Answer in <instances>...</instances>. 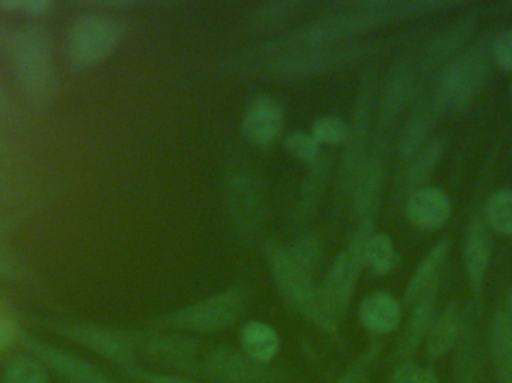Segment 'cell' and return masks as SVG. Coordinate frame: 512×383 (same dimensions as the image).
I'll use <instances>...</instances> for the list:
<instances>
[{
  "label": "cell",
  "mask_w": 512,
  "mask_h": 383,
  "mask_svg": "<svg viewBox=\"0 0 512 383\" xmlns=\"http://www.w3.org/2000/svg\"><path fill=\"white\" fill-rule=\"evenodd\" d=\"M454 3L424 2V0H367L352 3L348 9L322 15L310 21L307 26L285 35L276 36L270 41L261 42L237 54L228 66L231 74H245L259 68H267L276 60L292 54L304 53L315 48L345 44L355 36L372 32L394 21L427 14L436 9L450 8Z\"/></svg>",
  "instance_id": "cell-1"
},
{
  "label": "cell",
  "mask_w": 512,
  "mask_h": 383,
  "mask_svg": "<svg viewBox=\"0 0 512 383\" xmlns=\"http://www.w3.org/2000/svg\"><path fill=\"white\" fill-rule=\"evenodd\" d=\"M5 50L24 96L32 104L47 105L57 89L53 45L47 30L38 26L11 30L5 38Z\"/></svg>",
  "instance_id": "cell-2"
},
{
  "label": "cell",
  "mask_w": 512,
  "mask_h": 383,
  "mask_svg": "<svg viewBox=\"0 0 512 383\" xmlns=\"http://www.w3.org/2000/svg\"><path fill=\"white\" fill-rule=\"evenodd\" d=\"M318 253L315 235H303L291 247L276 243L265 247L268 265L280 292L315 324L319 315V288L313 283V270Z\"/></svg>",
  "instance_id": "cell-3"
},
{
  "label": "cell",
  "mask_w": 512,
  "mask_h": 383,
  "mask_svg": "<svg viewBox=\"0 0 512 383\" xmlns=\"http://www.w3.org/2000/svg\"><path fill=\"white\" fill-rule=\"evenodd\" d=\"M490 41L486 38L469 45L439 71L430 99L439 116L462 113L471 107L490 77Z\"/></svg>",
  "instance_id": "cell-4"
},
{
  "label": "cell",
  "mask_w": 512,
  "mask_h": 383,
  "mask_svg": "<svg viewBox=\"0 0 512 383\" xmlns=\"http://www.w3.org/2000/svg\"><path fill=\"white\" fill-rule=\"evenodd\" d=\"M387 39H366L360 42L330 45L276 60L265 68L267 74L279 80H301L327 74L345 66L355 65L381 53L388 47Z\"/></svg>",
  "instance_id": "cell-5"
},
{
  "label": "cell",
  "mask_w": 512,
  "mask_h": 383,
  "mask_svg": "<svg viewBox=\"0 0 512 383\" xmlns=\"http://www.w3.org/2000/svg\"><path fill=\"white\" fill-rule=\"evenodd\" d=\"M369 240L352 235L348 247L334 259L324 285L319 288V327L336 330L345 316L364 267V250Z\"/></svg>",
  "instance_id": "cell-6"
},
{
  "label": "cell",
  "mask_w": 512,
  "mask_h": 383,
  "mask_svg": "<svg viewBox=\"0 0 512 383\" xmlns=\"http://www.w3.org/2000/svg\"><path fill=\"white\" fill-rule=\"evenodd\" d=\"M122 38L119 21L105 12L87 11L69 23L65 35L68 59L78 68H90L107 59Z\"/></svg>",
  "instance_id": "cell-7"
},
{
  "label": "cell",
  "mask_w": 512,
  "mask_h": 383,
  "mask_svg": "<svg viewBox=\"0 0 512 383\" xmlns=\"http://www.w3.org/2000/svg\"><path fill=\"white\" fill-rule=\"evenodd\" d=\"M248 306V294L234 288L191 304L161 319L165 327L182 328L194 333H216L239 321Z\"/></svg>",
  "instance_id": "cell-8"
},
{
  "label": "cell",
  "mask_w": 512,
  "mask_h": 383,
  "mask_svg": "<svg viewBox=\"0 0 512 383\" xmlns=\"http://www.w3.org/2000/svg\"><path fill=\"white\" fill-rule=\"evenodd\" d=\"M376 89H378V78L375 72H367L355 96L351 125L348 126V138L343 150L342 165H340V185L343 191L352 189L355 177L366 159L367 134H369L373 108L376 104Z\"/></svg>",
  "instance_id": "cell-9"
},
{
  "label": "cell",
  "mask_w": 512,
  "mask_h": 383,
  "mask_svg": "<svg viewBox=\"0 0 512 383\" xmlns=\"http://www.w3.org/2000/svg\"><path fill=\"white\" fill-rule=\"evenodd\" d=\"M225 201L236 228L246 237H254L262 229L267 216L264 189L248 171L231 174L225 183Z\"/></svg>",
  "instance_id": "cell-10"
},
{
  "label": "cell",
  "mask_w": 512,
  "mask_h": 383,
  "mask_svg": "<svg viewBox=\"0 0 512 383\" xmlns=\"http://www.w3.org/2000/svg\"><path fill=\"white\" fill-rule=\"evenodd\" d=\"M417 90V68L414 60L399 59L393 63L378 102V129L387 131L400 114L412 104Z\"/></svg>",
  "instance_id": "cell-11"
},
{
  "label": "cell",
  "mask_w": 512,
  "mask_h": 383,
  "mask_svg": "<svg viewBox=\"0 0 512 383\" xmlns=\"http://www.w3.org/2000/svg\"><path fill=\"white\" fill-rule=\"evenodd\" d=\"M478 15H462L451 21L444 29L439 30L424 47L423 68L424 74H432L436 69H442L469 47V41L477 32Z\"/></svg>",
  "instance_id": "cell-12"
},
{
  "label": "cell",
  "mask_w": 512,
  "mask_h": 383,
  "mask_svg": "<svg viewBox=\"0 0 512 383\" xmlns=\"http://www.w3.org/2000/svg\"><path fill=\"white\" fill-rule=\"evenodd\" d=\"M57 330L113 363L131 364L134 361V342L123 334L90 324H62Z\"/></svg>",
  "instance_id": "cell-13"
},
{
  "label": "cell",
  "mask_w": 512,
  "mask_h": 383,
  "mask_svg": "<svg viewBox=\"0 0 512 383\" xmlns=\"http://www.w3.org/2000/svg\"><path fill=\"white\" fill-rule=\"evenodd\" d=\"M27 351L66 383H111L96 367L38 339L24 340Z\"/></svg>",
  "instance_id": "cell-14"
},
{
  "label": "cell",
  "mask_w": 512,
  "mask_h": 383,
  "mask_svg": "<svg viewBox=\"0 0 512 383\" xmlns=\"http://www.w3.org/2000/svg\"><path fill=\"white\" fill-rule=\"evenodd\" d=\"M384 180V156L381 152L366 156L352 185V219L355 223L375 220Z\"/></svg>",
  "instance_id": "cell-15"
},
{
  "label": "cell",
  "mask_w": 512,
  "mask_h": 383,
  "mask_svg": "<svg viewBox=\"0 0 512 383\" xmlns=\"http://www.w3.org/2000/svg\"><path fill=\"white\" fill-rule=\"evenodd\" d=\"M492 234L483 214H475L466 226L463 238V262L475 291L483 288L492 261Z\"/></svg>",
  "instance_id": "cell-16"
},
{
  "label": "cell",
  "mask_w": 512,
  "mask_h": 383,
  "mask_svg": "<svg viewBox=\"0 0 512 383\" xmlns=\"http://www.w3.org/2000/svg\"><path fill=\"white\" fill-rule=\"evenodd\" d=\"M453 214L450 196L441 188L426 186L408 196L406 216L412 225L423 231H439Z\"/></svg>",
  "instance_id": "cell-17"
},
{
  "label": "cell",
  "mask_w": 512,
  "mask_h": 383,
  "mask_svg": "<svg viewBox=\"0 0 512 383\" xmlns=\"http://www.w3.org/2000/svg\"><path fill=\"white\" fill-rule=\"evenodd\" d=\"M447 255L448 241L442 240L436 243L421 259L417 270L412 274L411 280L406 286L405 300L409 306L415 307L435 301Z\"/></svg>",
  "instance_id": "cell-18"
},
{
  "label": "cell",
  "mask_w": 512,
  "mask_h": 383,
  "mask_svg": "<svg viewBox=\"0 0 512 383\" xmlns=\"http://www.w3.org/2000/svg\"><path fill=\"white\" fill-rule=\"evenodd\" d=\"M283 128V111L271 96H258L246 108L243 132L255 146H268L279 137Z\"/></svg>",
  "instance_id": "cell-19"
},
{
  "label": "cell",
  "mask_w": 512,
  "mask_h": 383,
  "mask_svg": "<svg viewBox=\"0 0 512 383\" xmlns=\"http://www.w3.org/2000/svg\"><path fill=\"white\" fill-rule=\"evenodd\" d=\"M209 372L228 383H262L268 381L270 370L256 363L245 352L219 349L207 360Z\"/></svg>",
  "instance_id": "cell-20"
},
{
  "label": "cell",
  "mask_w": 512,
  "mask_h": 383,
  "mask_svg": "<svg viewBox=\"0 0 512 383\" xmlns=\"http://www.w3.org/2000/svg\"><path fill=\"white\" fill-rule=\"evenodd\" d=\"M438 117L430 95L421 96L420 101L415 102L400 132L399 153L403 161L408 162L423 149L430 140V132L435 128Z\"/></svg>",
  "instance_id": "cell-21"
},
{
  "label": "cell",
  "mask_w": 512,
  "mask_h": 383,
  "mask_svg": "<svg viewBox=\"0 0 512 383\" xmlns=\"http://www.w3.org/2000/svg\"><path fill=\"white\" fill-rule=\"evenodd\" d=\"M361 324L375 334H388L396 330L400 324V306L393 295L387 292H373L360 304Z\"/></svg>",
  "instance_id": "cell-22"
},
{
  "label": "cell",
  "mask_w": 512,
  "mask_h": 383,
  "mask_svg": "<svg viewBox=\"0 0 512 383\" xmlns=\"http://www.w3.org/2000/svg\"><path fill=\"white\" fill-rule=\"evenodd\" d=\"M444 155L445 141L442 138H432L427 141L423 149L408 161V168L403 176V192L408 193L409 196L426 188L427 183L438 170Z\"/></svg>",
  "instance_id": "cell-23"
},
{
  "label": "cell",
  "mask_w": 512,
  "mask_h": 383,
  "mask_svg": "<svg viewBox=\"0 0 512 383\" xmlns=\"http://www.w3.org/2000/svg\"><path fill=\"white\" fill-rule=\"evenodd\" d=\"M243 352L259 364L268 363L279 354L280 340L273 327L265 322L252 321L240 333Z\"/></svg>",
  "instance_id": "cell-24"
},
{
  "label": "cell",
  "mask_w": 512,
  "mask_h": 383,
  "mask_svg": "<svg viewBox=\"0 0 512 383\" xmlns=\"http://www.w3.org/2000/svg\"><path fill=\"white\" fill-rule=\"evenodd\" d=\"M328 173H330V162L324 156H318L310 165L309 174L301 186L300 201L295 210V217L301 222L310 219L318 208L327 186Z\"/></svg>",
  "instance_id": "cell-25"
},
{
  "label": "cell",
  "mask_w": 512,
  "mask_h": 383,
  "mask_svg": "<svg viewBox=\"0 0 512 383\" xmlns=\"http://www.w3.org/2000/svg\"><path fill=\"white\" fill-rule=\"evenodd\" d=\"M460 330V312L457 306L451 304L438 318L433 319L427 333V352L436 358L450 351L456 342Z\"/></svg>",
  "instance_id": "cell-26"
},
{
  "label": "cell",
  "mask_w": 512,
  "mask_h": 383,
  "mask_svg": "<svg viewBox=\"0 0 512 383\" xmlns=\"http://www.w3.org/2000/svg\"><path fill=\"white\" fill-rule=\"evenodd\" d=\"M492 352L502 381L512 383V321L505 313H499L493 321Z\"/></svg>",
  "instance_id": "cell-27"
},
{
  "label": "cell",
  "mask_w": 512,
  "mask_h": 383,
  "mask_svg": "<svg viewBox=\"0 0 512 383\" xmlns=\"http://www.w3.org/2000/svg\"><path fill=\"white\" fill-rule=\"evenodd\" d=\"M147 354L174 366H188L194 358V346L179 337L149 336L141 342Z\"/></svg>",
  "instance_id": "cell-28"
},
{
  "label": "cell",
  "mask_w": 512,
  "mask_h": 383,
  "mask_svg": "<svg viewBox=\"0 0 512 383\" xmlns=\"http://www.w3.org/2000/svg\"><path fill=\"white\" fill-rule=\"evenodd\" d=\"M304 8L306 3L297 2V0L259 3L252 9L249 21L256 29H274L282 26L286 21L294 20Z\"/></svg>",
  "instance_id": "cell-29"
},
{
  "label": "cell",
  "mask_w": 512,
  "mask_h": 383,
  "mask_svg": "<svg viewBox=\"0 0 512 383\" xmlns=\"http://www.w3.org/2000/svg\"><path fill=\"white\" fill-rule=\"evenodd\" d=\"M397 262V253L390 235L375 232L364 250V265L376 276L391 273Z\"/></svg>",
  "instance_id": "cell-30"
},
{
  "label": "cell",
  "mask_w": 512,
  "mask_h": 383,
  "mask_svg": "<svg viewBox=\"0 0 512 383\" xmlns=\"http://www.w3.org/2000/svg\"><path fill=\"white\" fill-rule=\"evenodd\" d=\"M490 231L512 237V189H499L487 199L483 211Z\"/></svg>",
  "instance_id": "cell-31"
},
{
  "label": "cell",
  "mask_w": 512,
  "mask_h": 383,
  "mask_svg": "<svg viewBox=\"0 0 512 383\" xmlns=\"http://www.w3.org/2000/svg\"><path fill=\"white\" fill-rule=\"evenodd\" d=\"M433 307H435V301L414 307L411 321H409L408 328L399 343V352L403 357L412 354L420 345L421 340L429 333L430 325L433 322Z\"/></svg>",
  "instance_id": "cell-32"
},
{
  "label": "cell",
  "mask_w": 512,
  "mask_h": 383,
  "mask_svg": "<svg viewBox=\"0 0 512 383\" xmlns=\"http://www.w3.org/2000/svg\"><path fill=\"white\" fill-rule=\"evenodd\" d=\"M3 383H50L48 369L36 357H17L6 366Z\"/></svg>",
  "instance_id": "cell-33"
},
{
  "label": "cell",
  "mask_w": 512,
  "mask_h": 383,
  "mask_svg": "<svg viewBox=\"0 0 512 383\" xmlns=\"http://www.w3.org/2000/svg\"><path fill=\"white\" fill-rule=\"evenodd\" d=\"M312 135L318 143L342 144L348 138V125L337 116L319 117L313 123Z\"/></svg>",
  "instance_id": "cell-34"
},
{
  "label": "cell",
  "mask_w": 512,
  "mask_h": 383,
  "mask_svg": "<svg viewBox=\"0 0 512 383\" xmlns=\"http://www.w3.org/2000/svg\"><path fill=\"white\" fill-rule=\"evenodd\" d=\"M286 152L294 158L303 162L312 164L319 156V143L312 134H304V132H292L283 141Z\"/></svg>",
  "instance_id": "cell-35"
},
{
  "label": "cell",
  "mask_w": 512,
  "mask_h": 383,
  "mask_svg": "<svg viewBox=\"0 0 512 383\" xmlns=\"http://www.w3.org/2000/svg\"><path fill=\"white\" fill-rule=\"evenodd\" d=\"M490 54L496 65L512 72V27L499 32L490 42Z\"/></svg>",
  "instance_id": "cell-36"
},
{
  "label": "cell",
  "mask_w": 512,
  "mask_h": 383,
  "mask_svg": "<svg viewBox=\"0 0 512 383\" xmlns=\"http://www.w3.org/2000/svg\"><path fill=\"white\" fill-rule=\"evenodd\" d=\"M23 123V110L0 84V126H20Z\"/></svg>",
  "instance_id": "cell-37"
},
{
  "label": "cell",
  "mask_w": 512,
  "mask_h": 383,
  "mask_svg": "<svg viewBox=\"0 0 512 383\" xmlns=\"http://www.w3.org/2000/svg\"><path fill=\"white\" fill-rule=\"evenodd\" d=\"M53 3L50 0H5L0 2V8L5 11L21 12L27 15H41L50 11Z\"/></svg>",
  "instance_id": "cell-38"
},
{
  "label": "cell",
  "mask_w": 512,
  "mask_h": 383,
  "mask_svg": "<svg viewBox=\"0 0 512 383\" xmlns=\"http://www.w3.org/2000/svg\"><path fill=\"white\" fill-rule=\"evenodd\" d=\"M18 336H20V328L17 321L0 301V352L5 351Z\"/></svg>",
  "instance_id": "cell-39"
},
{
  "label": "cell",
  "mask_w": 512,
  "mask_h": 383,
  "mask_svg": "<svg viewBox=\"0 0 512 383\" xmlns=\"http://www.w3.org/2000/svg\"><path fill=\"white\" fill-rule=\"evenodd\" d=\"M367 370V357L361 358L357 363L352 364L351 369L346 370L337 383H363L364 373Z\"/></svg>",
  "instance_id": "cell-40"
},
{
  "label": "cell",
  "mask_w": 512,
  "mask_h": 383,
  "mask_svg": "<svg viewBox=\"0 0 512 383\" xmlns=\"http://www.w3.org/2000/svg\"><path fill=\"white\" fill-rule=\"evenodd\" d=\"M420 373L421 370L417 369V367L412 366V364H406L396 373L393 383H418Z\"/></svg>",
  "instance_id": "cell-41"
},
{
  "label": "cell",
  "mask_w": 512,
  "mask_h": 383,
  "mask_svg": "<svg viewBox=\"0 0 512 383\" xmlns=\"http://www.w3.org/2000/svg\"><path fill=\"white\" fill-rule=\"evenodd\" d=\"M18 273V264L11 255L0 250V277L11 279Z\"/></svg>",
  "instance_id": "cell-42"
},
{
  "label": "cell",
  "mask_w": 512,
  "mask_h": 383,
  "mask_svg": "<svg viewBox=\"0 0 512 383\" xmlns=\"http://www.w3.org/2000/svg\"><path fill=\"white\" fill-rule=\"evenodd\" d=\"M15 156V147L12 146L8 135L0 129V162L11 161Z\"/></svg>",
  "instance_id": "cell-43"
},
{
  "label": "cell",
  "mask_w": 512,
  "mask_h": 383,
  "mask_svg": "<svg viewBox=\"0 0 512 383\" xmlns=\"http://www.w3.org/2000/svg\"><path fill=\"white\" fill-rule=\"evenodd\" d=\"M144 383H194L173 376H146Z\"/></svg>",
  "instance_id": "cell-44"
},
{
  "label": "cell",
  "mask_w": 512,
  "mask_h": 383,
  "mask_svg": "<svg viewBox=\"0 0 512 383\" xmlns=\"http://www.w3.org/2000/svg\"><path fill=\"white\" fill-rule=\"evenodd\" d=\"M418 383H439L435 373L432 370H421L420 379Z\"/></svg>",
  "instance_id": "cell-45"
},
{
  "label": "cell",
  "mask_w": 512,
  "mask_h": 383,
  "mask_svg": "<svg viewBox=\"0 0 512 383\" xmlns=\"http://www.w3.org/2000/svg\"><path fill=\"white\" fill-rule=\"evenodd\" d=\"M508 318L512 321V289L510 295H508Z\"/></svg>",
  "instance_id": "cell-46"
},
{
  "label": "cell",
  "mask_w": 512,
  "mask_h": 383,
  "mask_svg": "<svg viewBox=\"0 0 512 383\" xmlns=\"http://www.w3.org/2000/svg\"><path fill=\"white\" fill-rule=\"evenodd\" d=\"M510 93H511V98H512V80H511V86H510Z\"/></svg>",
  "instance_id": "cell-47"
}]
</instances>
